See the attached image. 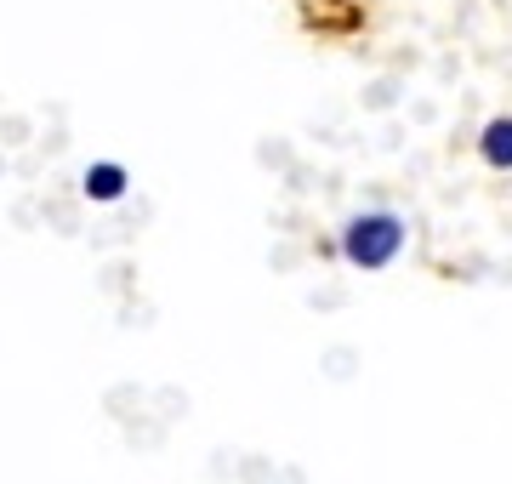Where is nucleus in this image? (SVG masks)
I'll return each instance as SVG.
<instances>
[{
    "mask_svg": "<svg viewBox=\"0 0 512 484\" xmlns=\"http://www.w3.org/2000/svg\"><path fill=\"white\" fill-rule=\"evenodd\" d=\"M399 251H404V217H393V211H359V217L342 228V257H348L353 268H365V274L399 262Z\"/></svg>",
    "mask_w": 512,
    "mask_h": 484,
    "instance_id": "nucleus-1",
    "label": "nucleus"
},
{
    "mask_svg": "<svg viewBox=\"0 0 512 484\" xmlns=\"http://www.w3.org/2000/svg\"><path fill=\"white\" fill-rule=\"evenodd\" d=\"M478 154H484V166L512 171V114H501V120H490V126H484V137H478Z\"/></svg>",
    "mask_w": 512,
    "mask_h": 484,
    "instance_id": "nucleus-2",
    "label": "nucleus"
},
{
    "mask_svg": "<svg viewBox=\"0 0 512 484\" xmlns=\"http://www.w3.org/2000/svg\"><path fill=\"white\" fill-rule=\"evenodd\" d=\"M86 194L103 205H114L120 194H126V166H114V160H97V166H86Z\"/></svg>",
    "mask_w": 512,
    "mask_h": 484,
    "instance_id": "nucleus-3",
    "label": "nucleus"
}]
</instances>
